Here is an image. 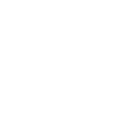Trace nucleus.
I'll return each mask as SVG.
<instances>
[]
</instances>
